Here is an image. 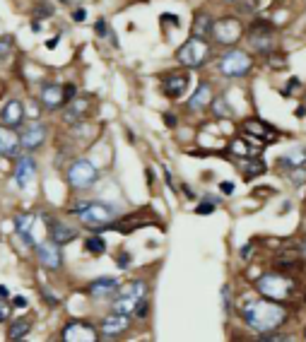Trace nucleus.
<instances>
[{
  "instance_id": "obj_1",
  "label": "nucleus",
  "mask_w": 306,
  "mask_h": 342,
  "mask_svg": "<svg viewBox=\"0 0 306 342\" xmlns=\"http://www.w3.org/2000/svg\"><path fill=\"white\" fill-rule=\"evenodd\" d=\"M241 318L243 323L249 325L251 330L256 333H272L282 325L287 323V308L280 306V301H272V299H256V301H249V304L241 308Z\"/></svg>"
},
{
  "instance_id": "obj_2",
  "label": "nucleus",
  "mask_w": 306,
  "mask_h": 342,
  "mask_svg": "<svg viewBox=\"0 0 306 342\" xmlns=\"http://www.w3.org/2000/svg\"><path fill=\"white\" fill-rule=\"evenodd\" d=\"M73 212H77L80 222L89 231H94V234H99L106 227H111L113 217H116L113 207H109V205H104V203H77L73 207Z\"/></svg>"
},
{
  "instance_id": "obj_3",
  "label": "nucleus",
  "mask_w": 306,
  "mask_h": 342,
  "mask_svg": "<svg viewBox=\"0 0 306 342\" xmlns=\"http://www.w3.org/2000/svg\"><path fill=\"white\" fill-rule=\"evenodd\" d=\"M256 289H258L260 296H265V299L287 301L289 296L294 294V279L287 277L285 272H265V275L258 277Z\"/></svg>"
},
{
  "instance_id": "obj_4",
  "label": "nucleus",
  "mask_w": 306,
  "mask_h": 342,
  "mask_svg": "<svg viewBox=\"0 0 306 342\" xmlns=\"http://www.w3.org/2000/svg\"><path fill=\"white\" fill-rule=\"evenodd\" d=\"M217 70L224 77H243V75H249L253 70V58L241 48H229L227 53H222L220 63H217Z\"/></svg>"
},
{
  "instance_id": "obj_5",
  "label": "nucleus",
  "mask_w": 306,
  "mask_h": 342,
  "mask_svg": "<svg viewBox=\"0 0 306 342\" xmlns=\"http://www.w3.org/2000/svg\"><path fill=\"white\" fill-rule=\"evenodd\" d=\"M275 27L270 24L268 19H256L249 29V44L251 48L260 53V56H270L275 51Z\"/></svg>"
},
{
  "instance_id": "obj_6",
  "label": "nucleus",
  "mask_w": 306,
  "mask_h": 342,
  "mask_svg": "<svg viewBox=\"0 0 306 342\" xmlns=\"http://www.w3.org/2000/svg\"><path fill=\"white\" fill-rule=\"evenodd\" d=\"M176 58H178V63L186 65V68H200V65H205L207 58H210V44H207V39H200V37L191 34V39L178 48Z\"/></svg>"
},
{
  "instance_id": "obj_7",
  "label": "nucleus",
  "mask_w": 306,
  "mask_h": 342,
  "mask_svg": "<svg viewBox=\"0 0 306 342\" xmlns=\"http://www.w3.org/2000/svg\"><path fill=\"white\" fill-rule=\"evenodd\" d=\"M99 178V171L89 159H75L70 169H68V183L73 185L75 191H87L92 188Z\"/></svg>"
},
{
  "instance_id": "obj_8",
  "label": "nucleus",
  "mask_w": 306,
  "mask_h": 342,
  "mask_svg": "<svg viewBox=\"0 0 306 342\" xmlns=\"http://www.w3.org/2000/svg\"><path fill=\"white\" fill-rule=\"evenodd\" d=\"M210 37L220 46H234L243 37V24L236 17H222L217 22H212V34Z\"/></svg>"
},
{
  "instance_id": "obj_9",
  "label": "nucleus",
  "mask_w": 306,
  "mask_h": 342,
  "mask_svg": "<svg viewBox=\"0 0 306 342\" xmlns=\"http://www.w3.org/2000/svg\"><path fill=\"white\" fill-rule=\"evenodd\" d=\"M147 294V285L142 282V279H133L128 287H123L118 296L113 299V311H118V314H133L135 311V306L142 296Z\"/></svg>"
},
{
  "instance_id": "obj_10",
  "label": "nucleus",
  "mask_w": 306,
  "mask_h": 342,
  "mask_svg": "<svg viewBox=\"0 0 306 342\" xmlns=\"http://www.w3.org/2000/svg\"><path fill=\"white\" fill-rule=\"evenodd\" d=\"M44 140H46V126L44 123H39V120H32L27 123L22 133H19V147L29 149V152H34L44 145Z\"/></svg>"
},
{
  "instance_id": "obj_11",
  "label": "nucleus",
  "mask_w": 306,
  "mask_h": 342,
  "mask_svg": "<svg viewBox=\"0 0 306 342\" xmlns=\"http://www.w3.org/2000/svg\"><path fill=\"white\" fill-rule=\"evenodd\" d=\"M37 258H39V265H44L46 270H60V265H63V253H60V246L56 241L39 243Z\"/></svg>"
},
{
  "instance_id": "obj_12",
  "label": "nucleus",
  "mask_w": 306,
  "mask_h": 342,
  "mask_svg": "<svg viewBox=\"0 0 306 342\" xmlns=\"http://www.w3.org/2000/svg\"><path fill=\"white\" fill-rule=\"evenodd\" d=\"M130 328V316L128 314H118V311H113L104 318L102 323V337L104 340H113V337H118L123 335L126 330Z\"/></svg>"
},
{
  "instance_id": "obj_13",
  "label": "nucleus",
  "mask_w": 306,
  "mask_h": 342,
  "mask_svg": "<svg viewBox=\"0 0 306 342\" xmlns=\"http://www.w3.org/2000/svg\"><path fill=\"white\" fill-rule=\"evenodd\" d=\"M241 130L243 133H249L253 142H258V145H263V142H275V138H278V133L270 128V126H265L263 120L258 118H249L241 123Z\"/></svg>"
},
{
  "instance_id": "obj_14",
  "label": "nucleus",
  "mask_w": 306,
  "mask_h": 342,
  "mask_svg": "<svg viewBox=\"0 0 306 342\" xmlns=\"http://www.w3.org/2000/svg\"><path fill=\"white\" fill-rule=\"evenodd\" d=\"M0 123L8 128H19L24 123V104L19 99H10L0 111Z\"/></svg>"
},
{
  "instance_id": "obj_15",
  "label": "nucleus",
  "mask_w": 306,
  "mask_h": 342,
  "mask_svg": "<svg viewBox=\"0 0 306 342\" xmlns=\"http://www.w3.org/2000/svg\"><path fill=\"white\" fill-rule=\"evenodd\" d=\"M63 340L65 342H75V340H80V342H94V340H99V335H97V330H94L92 325H87V323H73V325H68L63 330Z\"/></svg>"
},
{
  "instance_id": "obj_16",
  "label": "nucleus",
  "mask_w": 306,
  "mask_h": 342,
  "mask_svg": "<svg viewBox=\"0 0 306 342\" xmlns=\"http://www.w3.org/2000/svg\"><path fill=\"white\" fill-rule=\"evenodd\" d=\"M46 222H48V234H51V241H56L58 246H65V243L75 241L77 231H75L73 227H68V224H63V222H56V220H51L48 214H46Z\"/></svg>"
},
{
  "instance_id": "obj_17",
  "label": "nucleus",
  "mask_w": 306,
  "mask_h": 342,
  "mask_svg": "<svg viewBox=\"0 0 306 342\" xmlns=\"http://www.w3.org/2000/svg\"><path fill=\"white\" fill-rule=\"evenodd\" d=\"M37 176V162L32 157H19L17 159V169H15V181L19 188H27Z\"/></svg>"
},
{
  "instance_id": "obj_18",
  "label": "nucleus",
  "mask_w": 306,
  "mask_h": 342,
  "mask_svg": "<svg viewBox=\"0 0 306 342\" xmlns=\"http://www.w3.org/2000/svg\"><path fill=\"white\" fill-rule=\"evenodd\" d=\"M41 104L46 106L48 111H56L63 106V87L56 82H46L41 87Z\"/></svg>"
},
{
  "instance_id": "obj_19",
  "label": "nucleus",
  "mask_w": 306,
  "mask_h": 342,
  "mask_svg": "<svg viewBox=\"0 0 306 342\" xmlns=\"http://www.w3.org/2000/svg\"><path fill=\"white\" fill-rule=\"evenodd\" d=\"M210 104H212V87L207 82H200L193 97L188 99V111H205Z\"/></svg>"
},
{
  "instance_id": "obj_20",
  "label": "nucleus",
  "mask_w": 306,
  "mask_h": 342,
  "mask_svg": "<svg viewBox=\"0 0 306 342\" xmlns=\"http://www.w3.org/2000/svg\"><path fill=\"white\" fill-rule=\"evenodd\" d=\"M17 149H19V135L8 126H0V154L17 157Z\"/></svg>"
},
{
  "instance_id": "obj_21",
  "label": "nucleus",
  "mask_w": 306,
  "mask_h": 342,
  "mask_svg": "<svg viewBox=\"0 0 306 342\" xmlns=\"http://www.w3.org/2000/svg\"><path fill=\"white\" fill-rule=\"evenodd\" d=\"M118 279L116 277H99V279H94L92 285H89V294L94 296V299H106V296H111L118 292Z\"/></svg>"
},
{
  "instance_id": "obj_22",
  "label": "nucleus",
  "mask_w": 306,
  "mask_h": 342,
  "mask_svg": "<svg viewBox=\"0 0 306 342\" xmlns=\"http://www.w3.org/2000/svg\"><path fill=\"white\" fill-rule=\"evenodd\" d=\"M186 87H188V75H171L162 82V92L169 99H178L186 92Z\"/></svg>"
},
{
  "instance_id": "obj_23",
  "label": "nucleus",
  "mask_w": 306,
  "mask_h": 342,
  "mask_svg": "<svg viewBox=\"0 0 306 342\" xmlns=\"http://www.w3.org/2000/svg\"><path fill=\"white\" fill-rule=\"evenodd\" d=\"M70 106L63 111V120L68 126H73V123H80L84 118V113L89 109V102L87 99H73V102H68Z\"/></svg>"
},
{
  "instance_id": "obj_24",
  "label": "nucleus",
  "mask_w": 306,
  "mask_h": 342,
  "mask_svg": "<svg viewBox=\"0 0 306 342\" xmlns=\"http://www.w3.org/2000/svg\"><path fill=\"white\" fill-rule=\"evenodd\" d=\"M34 214H19L15 217V227H17V234L22 236V241L27 243V246H34V239H32V229H34Z\"/></svg>"
},
{
  "instance_id": "obj_25",
  "label": "nucleus",
  "mask_w": 306,
  "mask_h": 342,
  "mask_svg": "<svg viewBox=\"0 0 306 342\" xmlns=\"http://www.w3.org/2000/svg\"><path fill=\"white\" fill-rule=\"evenodd\" d=\"M239 169H241V174L246 176V181H251V178H256V176L265 174V162H263V159H256V157H241Z\"/></svg>"
},
{
  "instance_id": "obj_26",
  "label": "nucleus",
  "mask_w": 306,
  "mask_h": 342,
  "mask_svg": "<svg viewBox=\"0 0 306 342\" xmlns=\"http://www.w3.org/2000/svg\"><path fill=\"white\" fill-rule=\"evenodd\" d=\"M210 34H212V17L207 12H198L193 19V37L207 39Z\"/></svg>"
},
{
  "instance_id": "obj_27",
  "label": "nucleus",
  "mask_w": 306,
  "mask_h": 342,
  "mask_svg": "<svg viewBox=\"0 0 306 342\" xmlns=\"http://www.w3.org/2000/svg\"><path fill=\"white\" fill-rule=\"evenodd\" d=\"M304 164H306V149H294V152H289V154L278 159L280 169H299Z\"/></svg>"
},
{
  "instance_id": "obj_28",
  "label": "nucleus",
  "mask_w": 306,
  "mask_h": 342,
  "mask_svg": "<svg viewBox=\"0 0 306 342\" xmlns=\"http://www.w3.org/2000/svg\"><path fill=\"white\" fill-rule=\"evenodd\" d=\"M29 330H32V321L29 318H19V321H15V323L10 325L8 330V340H22V337H27Z\"/></svg>"
},
{
  "instance_id": "obj_29",
  "label": "nucleus",
  "mask_w": 306,
  "mask_h": 342,
  "mask_svg": "<svg viewBox=\"0 0 306 342\" xmlns=\"http://www.w3.org/2000/svg\"><path fill=\"white\" fill-rule=\"evenodd\" d=\"M210 109H212V113L217 116V118H232V106L227 104V99H212V104H210Z\"/></svg>"
},
{
  "instance_id": "obj_30",
  "label": "nucleus",
  "mask_w": 306,
  "mask_h": 342,
  "mask_svg": "<svg viewBox=\"0 0 306 342\" xmlns=\"http://www.w3.org/2000/svg\"><path fill=\"white\" fill-rule=\"evenodd\" d=\"M84 248L89 251L92 256H102L104 251H106V241H104L102 236L97 234V236H89V239L84 241Z\"/></svg>"
},
{
  "instance_id": "obj_31",
  "label": "nucleus",
  "mask_w": 306,
  "mask_h": 342,
  "mask_svg": "<svg viewBox=\"0 0 306 342\" xmlns=\"http://www.w3.org/2000/svg\"><path fill=\"white\" fill-rule=\"evenodd\" d=\"M229 149H232V154H236V157H251L253 154V149L243 142V140H232V145H229Z\"/></svg>"
},
{
  "instance_id": "obj_32",
  "label": "nucleus",
  "mask_w": 306,
  "mask_h": 342,
  "mask_svg": "<svg viewBox=\"0 0 306 342\" xmlns=\"http://www.w3.org/2000/svg\"><path fill=\"white\" fill-rule=\"evenodd\" d=\"M12 41H15V39L10 37V34L0 37V58H8L10 56V51H12V46H15Z\"/></svg>"
},
{
  "instance_id": "obj_33",
  "label": "nucleus",
  "mask_w": 306,
  "mask_h": 342,
  "mask_svg": "<svg viewBox=\"0 0 306 342\" xmlns=\"http://www.w3.org/2000/svg\"><path fill=\"white\" fill-rule=\"evenodd\" d=\"M215 200H212V195H207V200H203V203L195 207V212L198 214H210V212H215Z\"/></svg>"
},
{
  "instance_id": "obj_34",
  "label": "nucleus",
  "mask_w": 306,
  "mask_h": 342,
  "mask_svg": "<svg viewBox=\"0 0 306 342\" xmlns=\"http://www.w3.org/2000/svg\"><path fill=\"white\" fill-rule=\"evenodd\" d=\"M133 314L138 316V318H147V316H149V301H147V296H142V299H140Z\"/></svg>"
},
{
  "instance_id": "obj_35",
  "label": "nucleus",
  "mask_w": 306,
  "mask_h": 342,
  "mask_svg": "<svg viewBox=\"0 0 306 342\" xmlns=\"http://www.w3.org/2000/svg\"><path fill=\"white\" fill-rule=\"evenodd\" d=\"M289 178H292V185H304L306 183V174L299 171V169H289Z\"/></svg>"
},
{
  "instance_id": "obj_36",
  "label": "nucleus",
  "mask_w": 306,
  "mask_h": 342,
  "mask_svg": "<svg viewBox=\"0 0 306 342\" xmlns=\"http://www.w3.org/2000/svg\"><path fill=\"white\" fill-rule=\"evenodd\" d=\"M239 3V12L249 15V12H256V0H236Z\"/></svg>"
},
{
  "instance_id": "obj_37",
  "label": "nucleus",
  "mask_w": 306,
  "mask_h": 342,
  "mask_svg": "<svg viewBox=\"0 0 306 342\" xmlns=\"http://www.w3.org/2000/svg\"><path fill=\"white\" fill-rule=\"evenodd\" d=\"M270 68H287V58L282 53H270Z\"/></svg>"
},
{
  "instance_id": "obj_38",
  "label": "nucleus",
  "mask_w": 306,
  "mask_h": 342,
  "mask_svg": "<svg viewBox=\"0 0 306 342\" xmlns=\"http://www.w3.org/2000/svg\"><path fill=\"white\" fill-rule=\"evenodd\" d=\"M53 15V5H48V3H41L37 8V17L39 19H44V17H51Z\"/></svg>"
},
{
  "instance_id": "obj_39",
  "label": "nucleus",
  "mask_w": 306,
  "mask_h": 342,
  "mask_svg": "<svg viewBox=\"0 0 306 342\" xmlns=\"http://www.w3.org/2000/svg\"><path fill=\"white\" fill-rule=\"evenodd\" d=\"M222 306H224V314L232 311V299H229V287H222Z\"/></svg>"
},
{
  "instance_id": "obj_40",
  "label": "nucleus",
  "mask_w": 306,
  "mask_h": 342,
  "mask_svg": "<svg viewBox=\"0 0 306 342\" xmlns=\"http://www.w3.org/2000/svg\"><path fill=\"white\" fill-rule=\"evenodd\" d=\"M41 296H44V299H46L51 306H58V304H60V299H58V296H53V292H48L46 287H41Z\"/></svg>"
},
{
  "instance_id": "obj_41",
  "label": "nucleus",
  "mask_w": 306,
  "mask_h": 342,
  "mask_svg": "<svg viewBox=\"0 0 306 342\" xmlns=\"http://www.w3.org/2000/svg\"><path fill=\"white\" fill-rule=\"evenodd\" d=\"M75 99V84H65L63 87V102L68 104V102H73Z\"/></svg>"
},
{
  "instance_id": "obj_42",
  "label": "nucleus",
  "mask_w": 306,
  "mask_h": 342,
  "mask_svg": "<svg viewBox=\"0 0 306 342\" xmlns=\"http://www.w3.org/2000/svg\"><path fill=\"white\" fill-rule=\"evenodd\" d=\"M94 32H97V37H106V22L104 19H97V24H94Z\"/></svg>"
},
{
  "instance_id": "obj_43",
  "label": "nucleus",
  "mask_w": 306,
  "mask_h": 342,
  "mask_svg": "<svg viewBox=\"0 0 306 342\" xmlns=\"http://www.w3.org/2000/svg\"><path fill=\"white\" fill-rule=\"evenodd\" d=\"M116 265H118V268H128V265H130V256H128V253H121V256L116 258Z\"/></svg>"
},
{
  "instance_id": "obj_44",
  "label": "nucleus",
  "mask_w": 306,
  "mask_h": 342,
  "mask_svg": "<svg viewBox=\"0 0 306 342\" xmlns=\"http://www.w3.org/2000/svg\"><path fill=\"white\" fill-rule=\"evenodd\" d=\"M84 17H87V12H84V8L73 10V19H75V22H84Z\"/></svg>"
},
{
  "instance_id": "obj_45",
  "label": "nucleus",
  "mask_w": 306,
  "mask_h": 342,
  "mask_svg": "<svg viewBox=\"0 0 306 342\" xmlns=\"http://www.w3.org/2000/svg\"><path fill=\"white\" fill-rule=\"evenodd\" d=\"M220 191H222L224 195H232V193H234V183H229V181H224V183H220Z\"/></svg>"
},
{
  "instance_id": "obj_46",
  "label": "nucleus",
  "mask_w": 306,
  "mask_h": 342,
  "mask_svg": "<svg viewBox=\"0 0 306 342\" xmlns=\"http://www.w3.org/2000/svg\"><path fill=\"white\" fill-rule=\"evenodd\" d=\"M27 304H29L27 296H15V299H12V306H17V308H24Z\"/></svg>"
},
{
  "instance_id": "obj_47",
  "label": "nucleus",
  "mask_w": 306,
  "mask_h": 342,
  "mask_svg": "<svg viewBox=\"0 0 306 342\" xmlns=\"http://www.w3.org/2000/svg\"><path fill=\"white\" fill-rule=\"evenodd\" d=\"M8 316H10V306L0 304V323H5V321H8Z\"/></svg>"
},
{
  "instance_id": "obj_48",
  "label": "nucleus",
  "mask_w": 306,
  "mask_h": 342,
  "mask_svg": "<svg viewBox=\"0 0 306 342\" xmlns=\"http://www.w3.org/2000/svg\"><path fill=\"white\" fill-rule=\"evenodd\" d=\"M164 123H167L169 128H176V116H171V113H164Z\"/></svg>"
},
{
  "instance_id": "obj_49",
  "label": "nucleus",
  "mask_w": 306,
  "mask_h": 342,
  "mask_svg": "<svg viewBox=\"0 0 306 342\" xmlns=\"http://www.w3.org/2000/svg\"><path fill=\"white\" fill-rule=\"evenodd\" d=\"M297 87H301V84H299V77H292V80H289V87L285 89V94H289L292 89H297Z\"/></svg>"
},
{
  "instance_id": "obj_50",
  "label": "nucleus",
  "mask_w": 306,
  "mask_h": 342,
  "mask_svg": "<svg viewBox=\"0 0 306 342\" xmlns=\"http://www.w3.org/2000/svg\"><path fill=\"white\" fill-rule=\"evenodd\" d=\"M251 251H253V246H251V243H246V246L241 248V258H243V260L251 258Z\"/></svg>"
},
{
  "instance_id": "obj_51",
  "label": "nucleus",
  "mask_w": 306,
  "mask_h": 342,
  "mask_svg": "<svg viewBox=\"0 0 306 342\" xmlns=\"http://www.w3.org/2000/svg\"><path fill=\"white\" fill-rule=\"evenodd\" d=\"M162 19H164V22H174V24H178V17H176V15H162Z\"/></svg>"
},
{
  "instance_id": "obj_52",
  "label": "nucleus",
  "mask_w": 306,
  "mask_h": 342,
  "mask_svg": "<svg viewBox=\"0 0 306 342\" xmlns=\"http://www.w3.org/2000/svg\"><path fill=\"white\" fill-rule=\"evenodd\" d=\"M56 46H58V37H53V39H48V41H46V48H51V51H53Z\"/></svg>"
},
{
  "instance_id": "obj_53",
  "label": "nucleus",
  "mask_w": 306,
  "mask_h": 342,
  "mask_svg": "<svg viewBox=\"0 0 306 342\" xmlns=\"http://www.w3.org/2000/svg\"><path fill=\"white\" fill-rule=\"evenodd\" d=\"M8 296H10L8 287H5V285H0V299H8Z\"/></svg>"
},
{
  "instance_id": "obj_54",
  "label": "nucleus",
  "mask_w": 306,
  "mask_h": 342,
  "mask_svg": "<svg viewBox=\"0 0 306 342\" xmlns=\"http://www.w3.org/2000/svg\"><path fill=\"white\" fill-rule=\"evenodd\" d=\"M164 178H167V185H169V188H174V181H171V174H169V171H164Z\"/></svg>"
},
{
  "instance_id": "obj_55",
  "label": "nucleus",
  "mask_w": 306,
  "mask_h": 342,
  "mask_svg": "<svg viewBox=\"0 0 306 342\" xmlns=\"http://www.w3.org/2000/svg\"><path fill=\"white\" fill-rule=\"evenodd\" d=\"M183 193H186V195H188V198H191V200H193V198H195V195H193V193H191V188H188V185H183Z\"/></svg>"
},
{
  "instance_id": "obj_56",
  "label": "nucleus",
  "mask_w": 306,
  "mask_h": 342,
  "mask_svg": "<svg viewBox=\"0 0 306 342\" xmlns=\"http://www.w3.org/2000/svg\"><path fill=\"white\" fill-rule=\"evenodd\" d=\"M301 253H304V256H306V239L301 241Z\"/></svg>"
},
{
  "instance_id": "obj_57",
  "label": "nucleus",
  "mask_w": 306,
  "mask_h": 342,
  "mask_svg": "<svg viewBox=\"0 0 306 342\" xmlns=\"http://www.w3.org/2000/svg\"><path fill=\"white\" fill-rule=\"evenodd\" d=\"M229 3H236V0H229Z\"/></svg>"
},
{
  "instance_id": "obj_58",
  "label": "nucleus",
  "mask_w": 306,
  "mask_h": 342,
  "mask_svg": "<svg viewBox=\"0 0 306 342\" xmlns=\"http://www.w3.org/2000/svg\"><path fill=\"white\" fill-rule=\"evenodd\" d=\"M304 337H306V330H304Z\"/></svg>"
},
{
  "instance_id": "obj_59",
  "label": "nucleus",
  "mask_w": 306,
  "mask_h": 342,
  "mask_svg": "<svg viewBox=\"0 0 306 342\" xmlns=\"http://www.w3.org/2000/svg\"><path fill=\"white\" fill-rule=\"evenodd\" d=\"M304 299H306V296H304Z\"/></svg>"
}]
</instances>
